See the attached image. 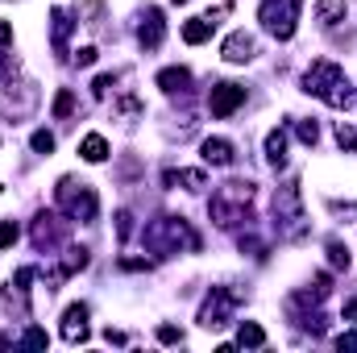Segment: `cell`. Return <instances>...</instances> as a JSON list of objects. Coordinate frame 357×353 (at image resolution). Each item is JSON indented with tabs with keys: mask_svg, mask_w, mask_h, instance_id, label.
Returning a JSON list of instances; mask_svg holds the SVG:
<instances>
[{
	"mask_svg": "<svg viewBox=\"0 0 357 353\" xmlns=\"http://www.w3.org/2000/svg\"><path fill=\"white\" fill-rule=\"evenodd\" d=\"M303 91L324 100L328 108H349L354 104V80L345 75V67H337L333 59H316L303 71Z\"/></svg>",
	"mask_w": 357,
	"mask_h": 353,
	"instance_id": "cell-1",
	"label": "cell"
},
{
	"mask_svg": "<svg viewBox=\"0 0 357 353\" xmlns=\"http://www.w3.org/2000/svg\"><path fill=\"white\" fill-rule=\"evenodd\" d=\"M146 250L158 258H175V254H199V233L183 220V216H158L146 225Z\"/></svg>",
	"mask_w": 357,
	"mask_h": 353,
	"instance_id": "cell-2",
	"label": "cell"
},
{
	"mask_svg": "<svg viewBox=\"0 0 357 353\" xmlns=\"http://www.w3.org/2000/svg\"><path fill=\"white\" fill-rule=\"evenodd\" d=\"M250 204H254V183H245V179H229V183H220V187L212 191V200H208V216H212L220 229H237V225L250 220Z\"/></svg>",
	"mask_w": 357,
	"mask_h": 353,
	"instance_id": "cell-3",
	"label": "cell"
},
{
	"mask_svg": "<svg viewBox=\"0 0 357 353\" xmlns=\"http://www.w3.org/2000/svg\"><path fill=\"white\" fill-rule=\"evenodd\" d=\"M274 233H278L282 241H303V237L312 233V220H307V212H303V191H299L295 179L274 191Z\"/></svg>",
	"mask_w": 357,
	"mask_h": 353,
	"instance_id": "cell-4",
	"label": "cell"
},
{
	"mask_svg": "<svg viewBox=\"0 0 357 353\" xmlns=\"http://www.w3.org/2000/svg\"><path fill=\"white\" fill-rule=\"evenodd\" d=\"M54 204H59V212L71 220V225H91L96 220V212H100V200H96V191H91V183H79V179H59V187H54Z\"/></svg>",
	"mask_w": 357,
	"mask_h": 353,
	"instance_id": "cell-5",
	"label": "cell"
},
{
	"mask_svg": "<svg viewBox=\"0 0 357 353\" xmlns=\"http://www.w3.org/2000/svg\"><path fill=\"white\" fill-rule=\"evenodd\" d=\"M299 8H303V0H262L258 4V21H262V29L270 38L291 42L295 25H299Z\"/></svg>",
	"mask_w": 357,
	"mask_h": 353,
	"instance_id": "cell-6",
	"label": "cell"
},
{
	"mask_svg": "<svg viewBox=\"0 0 357 353\" xmlns=\"http://www.w3.org/2000/svg\"><path fill=\"white\" fill-rule=\"evenodd\" d=\"M33 108H38V88L29 84V80H17V84H4L0 88V117L4 121H29L33 117Z\"/></svg>",
	"mask_w": 357,
	"mask_h": 353,
	"instance_id": "cell-7",
	"label": "cell"
},
{
	"mask_svg": "<svg viewBox=\"0 0 357 353\" xmlns=\"http://www.w3.org/2000/svg\"><path fill=\"white\" fill-rule=\"evenodd\" d=\"M237 303H241V291L212 287V291H208V299H204V308H199V324H204V329H225Z\"/></svg>",
	"mask_w": 357,
	"mask_h": 353,
	"instance_id": "cell-8",
	"label": "cell"
},
{
	"mask_svg": "<svg viewBox=\"0 0 357 353\" xmlns=\"http://www.w3.org/2000/svg\"><path fill=\"white\" fill-rule=\"evenodd\" d=\"M67 225H71V220H63V216H54V212H38L29 237H33V246H38L42 254H54V250L67 241Z\"/></svg>",
	"mask_w": 357,
	"mask_h": 353,
	"instance_id": "cell-9",
	"label": "cell"
},
{
	"mask_svg": "<svg viewBox=\"0 0 357 353\" xmlns=\"http://www.w3.org/2000/svg\"><path fill=\"white\" fill-rule=\"evenodd\" d=\"M29 283H33V266H21L8 283H4V303L17 316H29Z\"/></svg>",
	"mask_w": 357,
	"mask_h": 353,
	"instance_id": "cell-10",
	"label": "cell"
},
{
	"mask_svg": "<svg viewBox=\"0 0 357 353\" xmlns=\"http://www.w3.org/2000/svg\"><path fill=\"white\" fill-rule=\"evenodd\" d=\"M241 104H245L241 84H212V91H208V112L212 117H233Z\"/></svg>",
	"mask_w": 357,
	"mask_h": 353,
	"instance_id": "cell-11",
	"label": "cell"
},
{
	"mask_svg": "<svg viewBox=\"0 0 357 353\" xmlns=\"http://www.w3.org/2000/svg\"><path fill=\"white\" fill-rule=\"evenodd\" d=\"M254 54H258V42H254V33H245V29L229 33V38H225V46H220V59H225V63H233V67L254 63Z\"/></svg>",
	"mask_w": 357,
	"mask_h": 353,
	"instance_id": "cell-12",
	"label": "cell"
},
{
	"mask_svg": "<svg viewBox=\"0 0 357 353\" xmlns=\"http://www.w3.org/2000/svg\"><path fill=\"white\" fill-rule=\"evenodd\" d=\"M162 38H167L162 8H146V17H142V25H137V42H142V50H158Z\"/></svg>",
	"mask_w": 357,
	"mask_h": 353,
	"instance_id": "cell-13",
	"label": "cell"
},
{
	"mask_svg": "<svg viewBox=\"0 0 357 353\" xmlns=\"http://www.w3.org/2000/svg\"><path fill=\"white\" fill-rule=\"evenodd\" d=\"M63 341L67 345H84L88 341V303H71L63 312Z\"/></svg>",
	"mask_w": 357,
	"mask_h": 353,
	"instance_id": "cell-14",
	"label": "cell"
},
{
	"mask_svg": "<svg viewBox=\"0 0 357 353\" xmlns=\"http://www.w3.org/2000/svg\"><path fill=\"white\" fill-rule=\"evenodd\" d=\"M225 8H229V4H225ZM225 8H212V13H204V17H191V21L183 25V42H187V46L208 42V38H212V29L220 25V13H225Z\"/></svg>",
	"mask_w": 357,
	"mask_h": 353,
	"instance_id": "cell-15",
	"label": "cell"
},
{
	"mask_svg": "<svg viewBox=\"0 0 357 353\" xmlns=\"http://www.w3.org/2000/svg\"><path fill=\"white\" fill-rule=\"evenodd\" d=\"M88 262H91V258H88V250H84V246H71V250L63 254V262L54 266V274H50V291H59V283H63V278L79 274V270H84Z\"/></svg>",
	"mask_w": 357,
	"mask_h": 353,
	"instance_id": "cell-16",
	"label": "cell"
},
{
	"mask_svg": "<svg viewBox=\"0 0 357 353\" xmlns=\"http://www.w3.org/2000/svg\"><path fill=\"white\" fill-rule=\"evenodd\" d=\"M199 154H204V163H208V167H233V158H237L233 142H225V137H204Z\"/></svg>",
	"mask_w": 357,
	"mask_h": 353,
	"instance_id": "cell-17",
	"label": "cell"
},
{
	"mask_svg": "<svg viewBox=\"0 0 357 353\" xmlns=\"http://www.w3.org/2000/svg\"><path fill=\"white\" fill-rule=\"evenodd\" d=\"M71 29H75L71 13L54 8V13H50V38H54V54H59V59H67V38H71Z\"/></svg>",
	"mask_w": 357,
	"mask_h": 353,
	"instance_id": "cell-18",
	"label": "cell"
},
{
	"mask_svg": "<svg viewBox=\"0 0 357 353\" xmlns=\"http://www.w3.org/2000/svg\"><path fill=\"white\" fill-rule=\"evenodd\" d=\"M158 88L167 91V96H187V91H191V71H187V67H167V71H158Z\"/></svg>",
	"mask_w": 357,
	"mask_h": 353,
	"instance_id": "cell-19",
	"label": "cell"
},
{
	"mask_svg": "<svg viewBox=\"0 0 357 353\" xmlns=\"http://www.w3.org/2000/svg\"><path fill=\"white\" fill-rule=\"evenodd\" d=\"M266 163L274 167V171L287 167V129H282V125L266 133Z\"/></svg>",
	"mask_w": 357,
	"mask_h": 353,
	"instance_id": "cell-20",
	"label": "cell"
},
{
	"mask_svg": "<svg viewBox=\"0 0 357 353\" xmlns=\"http://www.w3.org/2000/svg\"><path fill=\"white\" fill-rule=\"evenodd\" d=\"M162 183L167 187H183V191H204L208 175L204 171H162Z\"/></svg>",
	"mask_w": 357,
	"mask_h": 353,
	"instance_id": "cell-21",
	"label": "cell"
},
{
	"mask_svg": "<svg viewBox=\"0 0 357 353\" xmlns=\"http://www.w3.org/2000/svg\"><path fill=\"white\" fill-rule=\"evenodd\" d=\"M237 345H241V350H262V345H266V329L254 324V320H241V329H237Z\"/></svg>",
	"mask_w": 357,
	"mask_h": 353,
	"instance_id": "cell-22",
	"label": "cell"
},
{
	"mask_svg": "<svg viewBox=\"0 0 357 353\" xmlns=\"http://www.w3.org/2000/svg\"><path fill=\"white\" fill-rule=\"evenodd\" d=\"M316 21L320 25H337V21H345V0H316Z\"/></svg>",
	"mask_w": 357,
	"mask_h": 353,
	"instance_id": "cell-23",
	"label": "cell"
},
{
	"mask_svg": "<svg viewBox=\"0 0 357 353\" xmlns=\"http://www.w3.org/2000/svg\"><path fill=\"white\" fill-rule=\"evenodd\" d=\"M79 154H84V163H104V158H108V142H104L100 133H88V137L79 142Z\"/></svg>",
	"mask_w": 357,
	"mask_h": 353,
	"instance_id": "cell-24",
	"label": "cell"
},
{
	"mask_svg": "<svg viewBox=\"0 0 357 353\" xmlns=\"http://www.w3.org/2000/svg\"><path fill=\"white\" fill-rule=\"evenodd\" d=\"M71 112H75V91L59 88V96H54V121H67Z\"/></svg>",
	"mask_w": 357,
	"mask_h": 353,
	"instance_id": "cell-25",
	"label": "cell"
},
{
	"mask_svg": "<svg viewBox=\"0 0 357 353\" xmlns=\"http://www.w3.org/2000/svg\"><path fill=\"white\" fill-rule=\"evenodd\" d=\"M8 46H13V25H8V21H0V75H4V71H8V63H13V50H8Z\"/></svg>",
	"mask_w": 357,
	"mask_h": 353,
	"instance_id": "cell-26",
	"label": "cell"
},
{
	"mask_svg": "<svg viewBox=\"0 0 357 353\" xmlns=\"http://www.w3.org/2000/svg\"><path fill=\"white\" fill-rule=\"evenodd\" d=\"M116 117H121V121H137V117H142V100H137V96H121Z\"/></svg>",
	"mask_w": 357,
	"mask_h": 353,
	"instance_id": "cell-27",
	"label": "cell"
},
{
	"mask_svg": "<svg viewBox=\"0 0 357 353\" xmlns=\"http://www.w3.org/2000/svg\"><path fill=\"white\" fill-rule=\"evenodd\" d=\"M337 142H341V150H357V129L349 121H337Z\"/></svg>",
	"mask_w": 357,
	"mask_h": 353,
	"instance_id": "cell-28",
	"label": "cell"
},
{
	"mask_svg": "<svg viewBox=\"0 0 357 353\" xmlns=\"http://www.w3.org/2000/svg\"><path fill=\"white\" fill-rule=\"evenodd\" d=\"M295 133H299V142H303V146H316V142H320V125H316V121H299V125H295Z\"/></svg>",
	"mask_w": 357,
	"mask_h": 353,
	"instance_id": "cell-29",
	"label": "cell"
},
{
	"mask_svg": "<svg viewBox=\"0 0 357 353\" xmlns=\"http://www.w3.org/2000/svg\"><path fill=\"white\" fill-rule=\"evenodd\" d=\"M328 262L337 266V270H349V250L341 241H328Z\"/></svg>",
	"mask_w": 357,
	"mask_h": 353,
	"instance_id": "cell-30",
	"label": "cell"
},
{
	"mask_svg": "<svg viewBox=\"0 0 357 353\" xmlns=\"http://www.w3.org/2000/svg\"><path fill=\"white\" fill-rule=\"evenodd\" d=\"M29 146H33L38 154H50V150H54V133H50V129H38V133L29 137Z\"/></svg>",
	"mask_w": 357,
	"mask_h": 353,
	"instance_id": "cell-31",
	"label": "cell"
},
{
	"mask_svg": "<svg viewBox=\"0 0 357 353\" xmlns=\"http://www.w3.org/2000/svg\"><path fill=\"white\" fill-rule=\"evenodd\" d=\"M116 237H121V246L133 237V212H125V208L116 212Z\"/></svg>",
	"mask_w": 357,
	"mask_h": 353,
	"instance_id": "cell-32",
	"label": "cell"
},
{
	"mask_svg": "<svg viewBox=\"0 0 357 353\" xmlns=\"http://www.w3.org/2000/svg\"><path fill=\"white\" fill-rule=\"evenodd\" d=\"M17 237H21V229H17L13 220H0V250H8V246H17Z\"/></svg>",
	"mask_w": 357,
	"mask_h": 353,
	"instance_id": "cell-33",
	"label": "cell"
},
{
	"mask_svg": "<svg viewBox=\"0 0 357 353\" xmlns=\"http://www.w3.org/2000/svg\"><path fill=\"white\" fill-rule=\"evenodd\" d=\"M25 345H29V350H46V345H50L46 329H29V333H25Z\"/></svg>",
	"mask_w": 357,
	"mask_h": 353,
	"instance_id": "cell-34",
	"label": "cell"
},
{
	"mask_svg": "<svg viewBox=\"0 0 357 353\" xmlns=\"http://www.w3.org/2000/svg\"><path fill=\"white\" fill-rule=\"evenodd\" d=\"M158 341H162V345H178V341H183V329H175V324H162V329H158Z\"/></svg>",
	"mask_w": 357,
	"mask_h": 353,
	"instance_id": "cell-35",
	"label": "cell"
},
{
	"mask_svg": "<svg viewBox=\"0 0 357 353\" xmlns=\"http://www.w3.org/2000/svg\"><path fill=\"white\" fill-rule=\"evenodd\" d=\"M112 84H116L112 75H96V84H91V96H96V100H104V96L112 91Z\"/></svg>",
	"mask_w": 357,
	"mask_h": 353,
	"instance_id": "cell-36",
	"label": "cell"
},
{
	"mask_svg": "<svg viewBox=\"0 0 357 353\" xmlns=\"http://www.w3.org/2000/svg\"><path fill=\"white\" fill-rule=\"evenodd\" d=\"M96 63V46H79L75 50V67H91Z\"/></svg>",
	"mask_w": 357,
	"mask_h": 353,
	"instance_id": "cell-37",
	"label": "cell"
},
{
	"mask_svg": "<svg viewBox=\"0 0 357 353\" xmlns=\"http://www.w3.org/2000/svg\"><path fill=\"white\" fill-rule=\"evenodd\" d=\"M241 250H250L254 258H266V246H262L258 237H241Z\"/></svg>",
	"mask_w": 357,
	"mask_h": 353,
	"instance_id": "cell-38",
	"label": "cell"
},
{
	"mask_svg": "<svg viewBox=\"0 0 357 353\" xmlns=\"http://www.w3.org/2000/svg\"><path fill=\"white\" fill-rule=\"evenodd\" d=\"M121 266H125V270H150L146 258H121Z\"/></svg>",
	"mask_w": 357,
	"mask_h": 353,
	"instance_id": "cell-39",
	"label": "cell"
},
{
	"mask_svg": "<svg viewBox=\"0 0 357 353\" xmlns=\"http://www.w3.org/2000/svg\"><path fill=\"white\" fill-rule=\"evenodd\" d=\"M337 345H341V350H357V333H341Z\"/></svg>",
	"mask_w": 357,
	"mask_h": 353,
	"instance_id": "cell-40",
	"label": "cell"
},
{
	"mask_svg": "<svg viewBox=\"0 0 357 353\" xmlns=\"http://www.w3.org/2000/svg\"><path fill=\"white\" fill-rule=\"evenodd\" d=\"M104 337H108V345H125V333H116V329H108Z\"/></svg>",
	"mask_w": 357,
	"mask_h": 353,
	"instance_id": "cell-41",
	"label": "cell"
},
{
	"mask_svg": "<svg viewBox=\"0 0 357 353\" xmlns=\"http://www.w3.org/2000/svg\"><path fill=\"white\" fill-rule=\"evenodd\" d=\"M345 320H349V324H357V299H354V303H345Z\"/></svg>",
	"mask_w": 357,
	"mask_h": 353,
	"instance_id": "cell-42",
	"label": "cell"
},
{
	"mask_svg": "<svg viewBox=\"0 0 357 353\" xmlns=\"http://www.w3.org/2000/svg\"><path fill=\"white\" fill-rule=\"evenodd\" d=\"M175 4H187V0H175Z\"/></svg>",
	"mask_w": 357,
	"mask_h": 353,
	"instance_id": "cell-43",
	"label": "cell"
}]
</instances>
